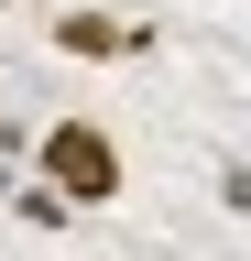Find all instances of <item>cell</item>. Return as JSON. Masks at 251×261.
I'll use <instances>...</instances> for the list:
<instances>
[{
    "label": "cell",
    "instance_id": "6da1fadb",
    "mask_svg": "<svg viewBox=\"0 0 251 261\" xmlns=\"http://www.w3.org/2000/svg\"><path fill=\"white\" fill-rule=\"evenodd\" d=\"M33 174H44L55 196H66L77 218H99V207H120L131 163H120V130H109V120L66 109V120H44V130H33Z\"/></svg>",
    "mask_w": 251,
    "mask_h": 261
},
{
    "label": "cell",
    "instance_id": "7a4b0ae2",
    "mask_svg": "<svg viewBox=\"0 0 251 261\" xmlns=\"http://www.w3.org/2000/svg\"><path fill=\"white\" fill-rule=\"evenodd\" d=\"M44 44L77 55V65H120V55H153V22L99 11V0H66V11H44Z\"/></svg>",
    "mask_w": 251,
    "mask_h": 261
},
{
    "label": "cell",
    "instance_id": "3957f363",
    "mask_svg": "<svg viewBox=\"0 0 251 261\" xmlns=\"http://www.w3.org/2000/svg\"><path fill=\"white\" fill-rule=\"evenodd\" d=\"M0 207H11L22 228H44V240H66V228H77V207H66V196H55L44 174H33V185H11V196H0Z\"/></svg>",
    "mask_w": 251,
    "mask_h": 261
},
{
    "label": "cell",
    "instance_id": "277c9868",
    "mask_svg": "<svg viewBox=\"0 0 251 261\" xmlns=\"http://www.w3.org/2000/svg\"><path fill=\"white\" fill-rule=\"evenodd\" d=\"M218 207H230V218H251V152H230V163H218Z\"/></svg>",
    "mask_w": 251,
    "mask_h": 261
},
{
    "label": "cell",
    "instance_id": "5b68a950",
    "mask_svg": "<svg viewBox=\"0 0 251 261\" xmlns=\"http://www.w3.org/2000/svg\"><path fill=\"white\" fill-rule=\"evenodd\" d=\"M0 196H11V152H0Z\"/></svg>",
    "mask_w": 251,
    "mask_h": 261
},
{
    "label": "cell",
    "instance_id": "8992f818",
    "mask_svg": "<svg viewBox=\"0 0 251 261\" xmlns=\"http://www.w3.org/2000/svg\"><path fill=\"white\" fill-rule=\"evenodd\" d=\"M0 11H11V0H0Z\"/></svg>",
    "mask_w": 251,
    "mask_h": 261
}]
</instances>
